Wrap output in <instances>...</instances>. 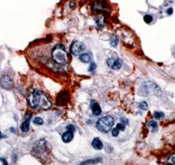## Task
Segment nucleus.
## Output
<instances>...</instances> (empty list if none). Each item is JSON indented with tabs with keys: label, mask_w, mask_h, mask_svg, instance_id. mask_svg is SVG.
Instances as JSON below:
<instances>
[{
	"label": "nucleus",
	"mask_w": 175,
	"mask_h": 165,
	"mask_svg": "<svg viewBox=\"0 0 175 165\" xmlns=\"http://www.w3.org/2000/svg\"><path fill=\"white\" fill-rule=\"evenodd\" d=\"M28 101L32 108H40L42 110H48L52 104L44 92L40 90H33L28 96Z\"/></svg>",
	"instance_id": "nucleus-1"
},
{
	"label": "nucleus",
	"mask_w": 175,
	"mask_h": 165,
	"mask_svg": "<svg viewBox=\"0 0 175 165\" xmlns=\"http://www.w3.org/2000/svg\"><path fill=\"white\" fill-rule=\"evenodd\" d=\"M31 154L41 162H47V159H49L50 152L47 149L46 141L44 139H41L36 142L32 148Z\"/></svg>",
	"instance_id": "nucleus-2"
},
{
	"label": "nucleus",
	"mask_w": 175,
	"mask_h": 165,
	"mask_svg": "<svg viewBox=\"0 0 175 165\" xmlns=\"http://www.w3.org/2000/svg\"><path fill=\"white\" fill-rule=\"evenodd\" d=\"M51 56L56 63L61 65H65L68 62V54L62 44H57L52 49Z\"/></svg>",
	"instance_id": "nucleus-3"
},
{
	"label": "nucleus",
	"mask_w": 175,
	"mask_h": 165,
	"mask_svg": "<svg viewBox=\"0 0 175 165\" xmlns=\"http://www.w3.org/2000/svg\"><path fill=\"white\" fill-rule=\"evenodd\" d=\"M114 122V118L111 116L102 117L96 122V127L99 131L102 132V133H108L112 129Z\"/></svg>",
	"instance_id": "nucleus-4"
},
{
	"label": "nucleus",
	"mask_w": 175,
	"mask_h": 165,
	"mask_svg": "<svg viewBox=\"0 0 175 165\" xmlns=\"http://www.w3.org/2000/svg\"><path fill=\"white\" fill-rule=\"evenodd\" d=\"M139 93L141 96H147L148 94H156V95H161V89L157 84L153 82H146L140 89Z\"/></svg>",
	"instance_id": "nucleus-5"
},
{
	"label": "nucleus",
	"mask_w": 175,
	"mask_h": 165,
	"mask_svg": "<svg viewBox=\"0 0 175 165\" xmlns=\"http://www.w3.org/2000/svg\"><path fill=\"white\" fill-rule=\"evenodd\" d=\"M86 49L85 45L79 41H75L72 44L71 47V52L75 56H79L83 53Z\"/></svg>",
	"instance_id": "nucleus-6"
},
{
	"label": "nucleus",
	"mask_w": 175,
	"mask_h": 165,
	"mask_svg": "<svg viewBox=\"0 0 175 165\" xmlns=\"http://www.w3.org/2000/svg\"><path fill=\"white\" fill-rule=\"evenodd\" d=\"M0 85L3 88L6 90H10L13 87V81L9 76H5L2 77L0 79Z\"/></svg>",
	"instance_id": "nucleus-7"
},
{
	"label": "nucleus",
	"mask_w": 175,
	"mask_h": 165,
	"mask_svg": "<svg viewBox=\"0 0 175 165\" xmlns=\"http://www.w3.org/2000/svg\"><path fill=\"white\" fill-rule=\"evenodd\" d=\"M107 64L110 68L112 69H119L122 66V62L120 59H113V58H108L107 59Z\"/></svg>",
	"instance_id": "nucleus-8"
},
{
	"label": "nucleus",
	"mask_w": 175,
	"mask_h": 165,
	"mask_svg": "<svg viewBox=\"0 0 175 165\" xmlns=\"http://www.w3.org/2000/svg\"><path fill=\"white\" fill-rule=\"evenodd\" d=\"M91 108L92 110V113L95 116H98L101 113V107L99 105L97 102L92 101L91 102Z\"/></svg>",
	"instance_id": "nucleus-9"
},
{
	"label": "nucleus",
	"mask_w": 175,
	"mask_h": 165,
	"mask_svg": "<svg viewBox=\"0 0 175 165\" xmlns=\"http://www.w3.org/2000/svg\"><path fill=\"white\" fill-rule=\"evenodd\" d=\"M73 132L71 131H67L63 134L62 139L65 143H69V142H71L72 139H73Z\"/></svg>",
	"instance_id": "nucleus-10"
},
{
	"label": "nucleus",
	"mask_w": 175,
	"mask_h": 165,
	"mask_svg": "<svg viewBox=\"0 0 175 165\" xmlns=\"http://www.w3.org/2000/svg\"><path fill=\"white\" fill-rule=\"evenodd\" d=\"M92 144L94 148L96 150H101L103 147V143L99 138H95L92 141Z\"/></svg>",
	"instance_id": "nucleus-11"
},
{
	"label": "nucleus",
	"mask_w": 175,
	"mask_h": 165,
	"mask_svg": "<svg viewBox=\"0 0 175 165\" xmlns=\"http://www.w3.org/2000/svg\"><path fill=\"white\" fill-rule=\"evenodd\" d=\"M92 58V56L90 53L82 54L80 56V60L84 62V63H88L91 61Z\"/></svg>",
	"instance_id": "nucleus-12"
},
{
	"label": "nucleus",
	"mask_w": 175,
	"mask_h": 165,
	"mask_svg": "<svg viewBox=\"0 0 175 165\" xmlns=\"http://www.w3.org/2000/svg\"><path fill=\"white\" fill-rule=\"evenodd\" d=\"M30 122H31V117H28V119H26L23 123L22 124L21 126V130L23 132H27L29 130L30 128Z\"/></svg>",
	"instance_id": "nucleus-13"
},
{
	"label": "nucleus",
	"mask_w": 175,
	"mask_h": 165,
	"mask_svg": "<svg viewBox=\"0 0 175 165\" xmlns=\"http://www.w3.org/2000/svg\"><path fill=\"white\" fill-rule=\"evenodd\" d=\"M101 161V159L100 158H96V159H89L87 161H85L84 162H81L79 165H88V164H94L98 163L100 161Z\"/></svg>",
	"instance_id": "nucleus-14"
},
{
	"label": "nucleus",
	"mask_w": 175,
	"mask_h": 165,
	"mask_svg": "<svg viewBox=\"0 0 175 165\" xmlns=\"http://www.w3.org/2000/svg\"><path fill=\"white\" fill-rule=\"evenodd\" d=\"M148 126L151 127L153 132L156 131L158 129V125H157V122L155 121H150L148 123Z\"/></svg>",
	"instance_id": "nucleus-15"
},
{
	"label": "nucleus",
	"mask_w": 175,
	"mask_h": 165,
	"mask_svg": "<svg viewBox=\"0 0 175 165\" xmlns=\"http://www.w3.org/2000/svg\"><path fill=\"white\" fill-rule=\"evenodd\" d=\"M154 117L157 120H161L165 117V114L162 112H155Z\"/></svg>",
	"instance_id": "nucleus-16"
},
{
	"label": "nucleus",
	"mask_w": 175,
	"mask_h": 165,
	"mask_svg": "<svg viewBox=\"0 0 175 165\" xmlns=\"http://www.w3.org/2000/svg\"><path fill=\"white\" fill-rule=\"evenodd\" d=\"M144 21H145L146 23L149 24V23H151L152 21H153V17H152L151 15L147 14V15H144Z\"/></svg>",
	"instance_id": "nucleus-17"
},
{
	"label": "nucleus",
	"mask_w": 175,
	"mask_h": 165,
	"mask_svg": "<svg viewBox=\"0 0 175 165\" xmlns=\"http://www.w3.org/2000/svg\"><path fill=\"white\" fill-rule=\"evenodd\" d=\"M118 44V40H117V37L112 36L111 38V45L112 47H116Z\"/></svg>",
	"instance_id": "nucleus-18"
},
{
	"label": "nucleus",
	"mask_w": 175,
	"mask_h": 165,
	"mask_svg": "<svg viewBox=\"0 0 175 165\" xmlns=\"http://www.w3.org/2000/svg\"><path fill=\"white\" fill-rule=\"evenodd\" d=\"M139 106L140 108L142 110H147V108H148V105H147V102L145 101L140 102Z\"/></svg>",
	"instance_id": "nucleus-19"
},
{
	"label": "nucleus",
	"mask_w": 175,
	"mask_h": 165,
	"mask_svg": "<svg viewBox=\"0 0 175 165\" xmlns=\"http://www.w3.org/2000/svg\"><path fill=\"white\" fill-rule=\"evenodd\" d=\"M33 122H34V124H36V125H42V124H43L44 121H43V120H42V119L41 118V117H36V118H35V119L34 120Z\"/></svg>",
	"instance_id": "nucleus-20"
},
{
	"label": "nucleus",
	"mask_w": 175,
	"mask_h": 165,
	"mask_svg": "<svg viewBox=\"0 0 175 165\" xmlns=\"http://www.w3.org/2000/svg\"><path fill=\"white\" fill-rule=\"evenodd\" d=\"M169 163L175 165V154H172L168 159Z\"/></svg>",
	"instance_id": "nucleus-21"
},
{
	"label": "nucleus",
	"mask_w": 175,
	"mask_h": 165,
	"mask_svg": "<svg viewBox=\"0 0 175 165\" xmlns=\"http://www.w3.org/2000/svg\"><path fill=\"white\" fill-rule=\"evenodd\" d=\"M117 128H118L119 130L121 131H124L125 128H126V126H125V125L122 123H119L117 124Z\"/></svg>",
	"instance_id": "nucleus-22"
},
{
	"label": "nucleus",
	"mask_w": 175,
	"mask_h": 165,
	"mask_svg": "<svg viewBox=\"0 0 175 165\" xmlns=\"http://www.w3.org/2000/svg\"><path fill=\"white\" fill-rule=\"evenodd\" d=\"M97 66L95 63H92L90 65L89 68H88V71L90 72H93L95 69H96Z\"/></svg>",
	"instance_id": "nucleus-23"
},
{
	"label": "nucleus",
	"mask_w": 175,
	"mask_h": 165,
	"mask_svg": "<svg viewBox=\"0 0 175 165\" xmlns=\"http://www.w3.org/2000/svg\"><path fill=\"white\" fill-rule=\"evenodd\" d=\"M111 134H112V136L113 137H117L119 134V129L118 128H117V127H115V128H114L113 129H112Z\"/></svg>",
	"instance_id": "nucleus-24"
},
{
	"label": "nucleus",
	"mask_w": 175,
	"mask_h": 165,
	"mask_svg": "<svg viewBox=\"0 0 175 165\" xmlns=\"http://www.w3.org/2000/svg\"><path fill=\"white\" fill-rule=\"evenodd\" d=\"M67 129H68V131H72L73 133L75 131V130H76V129H75V127L73 126V125H71V124H70V125H69V126H67Z\"/></svg>",
	"instance_id": "nucleus-25"
},
{
	"label": "nucleus",
	"mask_w": 175,
	"mask_h": 165,
	"mask_svg": "<svg viewBox=\"0 0 175 165\" xmlns=\"http://www.w3.org/2000/svg\"><path fill=\"white\" fill-rule=\"evenodd\" d=\"M166 12L168 15H171L173 13V9H172V7H169V8L167 9Z\"/></svg>",
	"instance_id": "nucleus-26"
},
{
	"label": "nucleus",
	"mask_w": 175,
	"mask_h": 165,
	"mask_svg": "<svg viewBox=\"0 0 175 165\" xmlns=\"http://www.w3.org/2000/svg\"><path fill=\"white\" fill-rule=\"evenodd\" d=\"M0 161H1L2 162H3V165H8V164H7V161L5 159L1 158V159H0Z\"/></svg>",
	"instance_id": "nucleus-27"
},
{
	"label": "nucleus",
	"mask_w": 175,
	"mask_h": 165,
	"mask_svg": "<svg viewBox=\"0 0 175 165\" xmlns=\"http://www.w3.org/2000/svg\"><path fill=\"white\" fill-rule=\"evenodd\" d=\"M121 121L124 122V123H126V124H128V120H127L125 119V118H122Z\"/></svg>",
	"instance_id": "nucleus-28"
},
{
	"label": "nucleus",
	"mask_w": 175,
	"mask_h": 165,
	"mask_svg": "<svg viewBox=\"0 0 175 165\" xmlns=\"http://www.w3.org/2000/svg\"><path fill=\"white\" fill-rule=\"evenodd\" d=\"M5 137V136H3V134H2L1 133V131H0V139H2V138H3V137Z\"/></svg>",
	"instance_id": "nucleus-29"
}]
</instances>
